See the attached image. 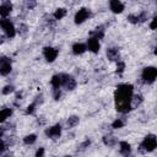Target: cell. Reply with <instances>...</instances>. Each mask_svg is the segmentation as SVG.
I'll return each instance as SVG.
<instances>
[{"instance_id":"1","label":"cell","mask_w":157,"mask_h":157,"mask_svg":"<svg viewBox=\"0 0 157 157\" xmlns=\"http://www.w3.org/2000/svg\"><path fill=\"white\" fill-rule=\"evenodd\" d=\"M134 94V86L130 83H120L114 92L115 108L118 112L125 114L131 110V98Z\"/></svg>"},{"instance_id":"2","label":"cell","mask_w":157,"mask_h":157,"mask_svg":"<svg viewBox=\"0 0 157 157\" xmlns=\"http://www.w3.org/2000/svg\"><path fill=\"white\" fill-rule=\"evenodd\" d=\"M157 146V140L156 136L153 134H148L147 136H145V139L142 140L141 145H140V150L141 151H146V152H152L155 151Z\"/></svg>"},{"instance_id":"3","label":"cell","mask_w":157,"mask_h":157,"mask_svg":"<svg viewBox=\"0 0 157 157\" xmlns=\"http://www.w3.org/2000/svg\"><path fill=\"white\" fill-rule=\"evenodd\" d=\"M141 77H142V81L145 83H148V85L153 83L156 77H157V69L155 66H146V67H144Z\"/></svg>"},{"instance_id":"4","label":"cell","mask_w":157,"mask_h":157,"mask_svg":"<svg viewBox=\"0 0 157 157\" xmlns=\"http://www.w3.org/2000/svg\"><path fill=\"white\" fill-rule=\"evenodd\" d=\"M0 26L2 27V29H4L5 34H6V37H9V38H13V37H15V34H16V29H15L12 22H10V20H7V18H2Z\"/></svg>"},{"instance_id":"5","label":"cell","mask_w":157,"mask_h":157,"mask_svg":"<svg viewBox=\"0 0 157 157\" xmlns=\"http://www.w3.org/2000/svg\"><path fill=\"white\" fill-rule=\"evenodd\" d=\"M61 86L69 91H72L76 87V80L67 74H61Z\"/></svg>"},{"instance_id":"6","label":"cell","mask_w":157,"mask_h":157,"mask_svg":"<svg viewBox=\"0 0 157 157\" xmlns=\"http://www.w3.org/2000/svg\"><path fill=\"white\" fill-rule=\"evenodd\" d=\"M90 10L88 9H86V7H82V9H80L77 12H76V15H75V23L76 25H81V23H83L88 17H90Z\"/></svg>"},{"instance_id":"7","label":"cell","mask_w":157,"mask_h":157,"mask_svg":"<svg viewBox=\"0 0 157 157\" xmlns=\"http://www.w3.org/2000/svg\"><path fill=\"white\" fill-rule=\"evenodd\" d=\"M44 132H45V135H47L48 137H50V139H58V137L61 135V126H60V124H55V125H53V126L45 129Z\"/></svg>"},{"instance_id":"8","label":"cell","mask_w":157,"mask_h":157,"mask_svg":"<svg viewBox=\"0 0 157 157\" xmlns=\"http://www.w3.org/2000/svg\"><path fill=\"white\" fill-rule=\"evenodd\" d=\"M58 53H59L58 49L52 48V47H45V48L43 49V55H44V58L47 59V61H49V63H52V61H54V60L56 59Z\"/></svg>"},{"instance_id":"9","label":"cell","mask_w":157,"mask_h":157,"mask_svg":"<svg viewBox=\"0 0 157 157\" xmlns=\"http://www.w3.org/2000/svg\"><path fill=\"white\" fill-rule=\"evenodd\" d=\"M12 11V4L9 2V1H5L0 5V17H4L6 18Z\"/></svg>"},{"instance_id":"10","label":"cell","mask_w":157,"mask_h":157,"mask_svg":"<svg viewBox=\"0 0 157 157\" xmlns=\"http://www.w3.org/2000/svg\"><path fill=\"white\" fill-rule=\"evenodd\" d=\"M87 49L88 50H91L92 53H98L99 52V48H101V45H99V40H97V39H94V38H92V37H90L88 39H87Z\"/></svg>"},{"instance_id":"11","label":"cell","mask_w":157,"mask_h":157,"mask_svg":"<svg viewBox=\"0 0 157 157\" xmlns=\"http://www.w3.org/2000/svg\"><path fill=\"white\" fill-rule=\"evenodd\" d=\"M119 151L124 157H129L131 155V146L126 141H120L119 142Z\"/></svg>"},{"instance_id":"12","label":"cell","mask_w":157,"mask_h":157,"mask_svg":"<svg viewBox=\"0 0 157 157\" xmlns=\"http://www.w3.org/2000/svg\"><path fill=\"white\" fill-rule=\"evenodd\" d=\"M109 7H110L112 12H114V13H120V12H123V10H124V5H123V2L119 1V0H112V1L109 2Z\"/></svg>"},{"instance_id":"13","label":"cell","mask_w":157,"mask_h":157,"mask_svg":"<svg viewBox=\"0 0 157 157\" xmlns=\"http://www.w3.org/2000/svg\"><path fill=\"white\" fill-rule=\"evenodd\" d=\"M107 56L110 61H119V59H120L119 50L117 48H108L107 49Z\"/></svg>"},{"instance_id":"14","label":"cell","mask_w":157,"mask_h":157,"mask_svg":"<svg viewBox=\"0 0 157 157\" xmlns=\"http://www.w3.org/2000/svg\"><path fill=\"white\" fill-rule=\"evenodd\" d=\"M86 50H87V47H86V44H83V43H75V44L72 45V53H74L75 55H81V54H83Z\"/></svg>"},{"instance_id":"15","label":"cell","mask_w":157,"mask_h":157,"mask_svg":"<svg viewBox=\"0 0 157 157\" xmlns=\"http://www.w3.org/2000/svg\"><path fill=\"white\" fill-rule=\"evenodd\" d=\"M91 37L94 38V39H97V40L102 39V38L104 37V29H103V27L99 26V27H97L94 31H92V32H91Z\"/></svg>"},{"instance_id":"16","label":"cell","mask_w":157,"mask_h":157,"mask_svg":"<svg viewBox=\"0 0 157 157\" xmlns=\"http://www.w3.org/2000/svg\"><path fill=\"white\" fill-rule=\"evenodd\" d=\"M11 70H12L11 60L7 61V63H5V64H2V65H0V75H2V76L9 75V74L11 72Z\"/></svg>"},{"instance_id":"17","label":"cell","mask_w":157,"mask_h":157,"mask_svg":"<svg viewBox=\"0 0 157 157\" xmlns=\"http://www.w3.org/2000/svg\"><path fill=\"white\" fill-rule=\"evenodd\" d=\"M50 85L53 86V88H60L61 87V74L54 75L50 80Z\"/></svg>"},{"instance_id":"18","label":"cell","mask_w":157,"mask_h":157,"mask_svg":"<svg viewBox=\"0 0 157 157\" xmlns=\"http://www.w3.org/2000/svg\"><path fill=\"white\" fill-rule=\"evenodd\" d=\"M12 114V110L10 108H5V109H1L0 110V123L5 121L7 118H10V115Z\"/></svg>"},{"instance_id":"19","label":"cell","mask_w":157,"mask_h":157,"mask_svg":"<svg viewBox=\"0 0 157 157\" xmlns=\"http://www.w3.org/2000/svg\"><path fill=\"white\" fill-rule=\"evenodd\" d=\"M65 15H66V10H65L64 7H59V9H56L55 12L53 13V16H54L55 20H61L63 17H65Z\"/></svg>"},{"instance_id":"20","label":"cell","mask_w":157,"mask_h":157,"mask_svg":"<svg viewBox=\"0 0 157 157\" xmlns=\"http://www.w3.org/2000/svg\"><path fill=\"white\" fill-rule=\"evenodd\" d=\"M142 102V96L141 94H132L131 98V108H135L137 105H140Z\"/></svg>"},{"instance_id":"21","label":"cell","mask_w":157,"mask_h":157,"mask_svg":"<svg viewBox=\"0 0 157 157\" xmlns=\"http://www.w3.org/2000/svg\"><path fill=\"white\" fill-rule=\"evenodd\" d=\"M78 121H80L78 117H76V115H71V117L67 119V121H66L67 128H74V126H76V125L78 124Z\"/></svg>"},{"instance_id":"22","label":"cell","mask_w":157,"mask_h":157,"mask_svg":"<svg viewBox=\"0 0 157 157\" xmlns=\"http://www.w3.org/2000/svg\"><path fill=\"white\" fill-rule=\"evenodd\" d=\"M36 140H37V136L34 134H29V135H27V136L23 137V142L26 145H32V144L36 142Z\"/></svg>"},{"instance_id":"23","label":"cell","mask_w":157,"mask_h":157,"mask_svg":"<svg viewBox=\"0 0 157 157\" xmlns=\"http://www.w3.org/2000/svg\"><path fill=\"white\" fill-rule=\"evenodd\" d=\"M103 142L108 146H114L115 142H117V139L114 136H104L103 137Z\"/></svg>"},{"instance_id":"24","label":"cell","mask_w":157,"mask_h":157,"mask_svg":"<svg viewBox=\"0 0 157 157\" xmlns=\"http://www.w3.org/2000/svg\"><path fill=\"white\" fill-rule=\"evenodd\" d=\"M124 126V121L121 120V119H117V120H114L113 123H112V128L113 129H120V128H123Z\"/></svg>"},{"instance_id":"25","label":"cell","mask_w":157,"mask_h":157,"mask_svg":"<svg viewBox=\"0 0 157 157\" xmlns=\"http://www.w3.org/2000/svg\"><path fill=\"white\" fill-rule=\"evenodd\" d=\"M137 17H139V23H141V22H145L147 20L148 13L146 11H141L140 13H137Z\"/></svg>"},{"instance_id":"26","label":"cell","mask_w":157,"mask_h":157,"mask_svg":"<svg viewBox=\"0 0 157 157\" xmlns=\"http://www.w3.org/2000/svg\"><path fill=\"white\" fill-rule=\"evenodd\" d=\"M124 69H125V63L124 61H117V72L118 74H121L123 71H124Z\"/></svg>"},{"instance_id":"27","label":"cell","mask_w":157,"mask_h":157,"mask_svg":"<svg viewBox=\"0 0 157 157\" xmlns=\"http://www.w3.org/2000/svg\"><path fill=\"white\" fill-rule=\"evenodd\" d=\"M128 21L131 22V23H139V17H137V15L131 13V15L128 16Z\"/></svg>"},{"instance_id":"28","label":"cell","mask_w":157,"mask_h":157,"mask_svg":"<svg viewBox=\"0 0 157 157\" xmlns=\"http://www.w3.org/2000/svg\"><path fill=\"white\" fill-rule=\"evenodd\" d=\"M11 92H13V86L11 85H7L2 88V94H10Z\"/></svg>"},{"instance_id":"29","label":"cell","mask_w":157,"mask_h":157,"mask_svg":"<svg viewBox=\"0 0 157 157\" xmlns=\"http://www.w3.org/2000/svg\"><path fill=\"white\" fill-rule=\"evenodd\" d=\"M36 105H37V104H36L34 102H33L32 104H29V105L27 107V109H26V113H27V114H33L34 110H36Z\"/></svg>"},{"instance_id":"30","label":"cell","mask_w":157,"mask_h":157,"mask_svg":"<svg viewBox=\"0 0 157 157\" xmlns=\"http://www.w3.org/2000/svg\"><path fill=\"white\" fill-rule=\"evenodd\" d=\"M60 96H61V91H60V88H53V97H54V99H59L60 98Z\"/></svg>"},{"instance_id":"31","label":"cell","mask_w":157,"mask_h":157,"mask_svg":"<svg viewBox=\"0 0 157 157\" xmlns=\"http://www.w3.org/2000/svg\"><path fill=\"white\" fill-rule=\"evenodd\" d=\"M44 153H45L44 148H43V147H39V148L37 150V152H36V156H34V157H44Z\"/></svg>"},{"instance_id":"32","label":"cell","mask_w":157,"mask_h":157,"mask_svg":"<svg viewBox=\"0 0 157 157\" xmlns=\"http://www.w3.org/2000/svg\"><path fill=\"white\" fill-rule=\"evenodd\" d=\"M18 32L21 34H25L27 32V26L26 25H20V28H18Z\"/></svg>"},{"instance_id":"33","label":"cell","mask_w":157,"mask_h":157,"mask_svg":"<svg viewBox=\"0 0 157 157\" xmlns=\"http://www.w3.org/2000/svg\"><path fill=\"white\" fill-rule=\"evenodd\" d=\"M156 22H157V17L155 16V17L152 18L151 23H150V28H151V29H155V28H156Z\"/></svg>"},{"instance_id":"34","label":"cell","mask_w":157,"mask_h":157,"mask_svg":"<svg viewBox=\"0 0 157 157\" xmlns=\"http://www.w3.org/2000/svg\"><path fill=\"white\" fill-rule=\"evenodd\" d=\"M90 144H91V142H90V140H86L85 142H82V144L80 145V148H78V150H85Z\"/></svg>"},{"instance_id":"35","label":"cell","mask_w":157,"mask_h":157,"mask_svg":"<svg viewBox=\"0 0 157 157\" xmlns=\"http://www.w3.org/2000/svg\"><path fill=\"white\" fill-rule=\"evenodd\" d=\"M7 61H10V59H9L7 56H0V65L5 64V63H7Z\"/></svg>"},{"instance_id":"36","label":"cell","mask_w":157,"mask_h":157,"mask_svg":"<svg viewBox=\"0 0 157 157\" xmlns=\"http://www.w3.org/2000/svg\"><path fill=\"white\" fill-rule=\"evenodd\" d=\"M5 150V142L2 140H0V152H2Z\"/></svg>"},{"instance_id":"37","label":"cell","mask_w":157,"mask_h":157,"mask_svg":"<svg viewBox=\"0 0 157 157\" xmlns=\"http://www.w3.org/2000/svg\"><path fill=\"white\" fill-rule=\"evenodd\" d=\"M34 5H36V2H27V6H28L29 9H31V7H33Z\"/></svg>"},{"instance_id":"38","label":"cell","mask_w":157,"mask_h":157,"mask_svg":"<svg viewBox=\"0 0 157 157\" xmlns=\"http://www.w3.org/2000/svg\"><path fill=\"white\" fill-rule=\"evenodd\" d=\"M4 42V37L2 36H0V43H2Z\"/></svg>"},{"instance_id":"39","label":"cell","mask_w":157,"mask_h":157,"mask_svg":"<svg viewBox=\"0 0 157 157\" xmlns=\"http://www.w3.org/2000/svg\"><path fill=\"white\" fill-rule=\"evenodd\" d=\"M2 157H11V155H10V153H7V155H5V156H2Z\"/></svg>"},{"instance_id":"40","label":"cell","mask_w":157,"mask_h":157,"mask_svg":"<svg viewBox=\"0 0 157 157\" xmlns=\"http://www.w3.org/2000/svg\"><path fill=\"white\" fill-rule=\"evenodd\" d=\"M1 21H2V20H1V17H0V25H1Z\"/></svg>"},{"instance_id":"41","label":"cell","mask_w":157,"mask_h":157,"mask_svg":"<svg viewBox=\"0 0 157 157\" xmlns=\"http://www.w3.org/2000/svg\"><path fill=\"white\" fill-rule=\"evenodd\" d=\"M65 157H71V156H65Z\"/></svg>"}]
</instances>
